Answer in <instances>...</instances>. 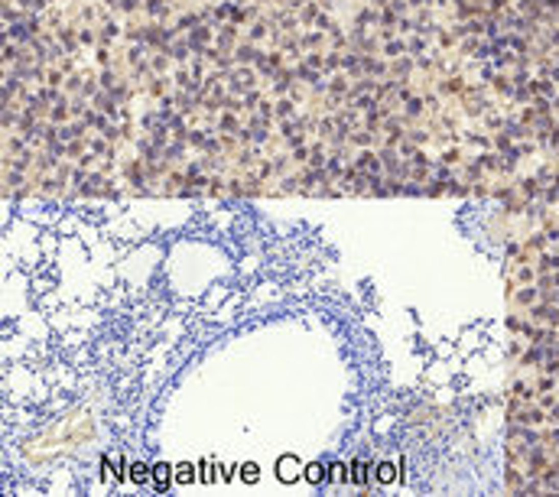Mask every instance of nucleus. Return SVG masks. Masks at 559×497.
Here are the masks:
<instances>
[{"mask_svg":"<svg viewBox=\"0 0 559 497\" xmlns=\"http://www.w3.org/2000/svg\"><path fill=\"white\" fill-rule=\"evenodd\" d=\"M166 481H169V465H156V484L163 487Z\"/></svg>","mask_w":559,"mask_h":497,"instance_id":"2","label":"nucleus"},{"mask_svg":"<svg viewBox=\"0 0 559 497\" xmlns=\"http://www.w3.org/2000/svg\"><path fill=\"white\" fill-rule=\"evenodd\" d=\"M296 475H299V462H296L293 455L280 458V478H283V481H293Z\"/></svg>","mask_w":559,"mask_h":497,"instance_id":"1","label":"nucleus"}]
</instances>
